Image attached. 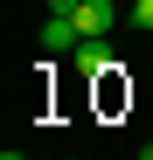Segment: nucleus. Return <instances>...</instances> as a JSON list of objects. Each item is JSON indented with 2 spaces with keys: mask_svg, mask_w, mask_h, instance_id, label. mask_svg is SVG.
<instances>
[{
  "mask_svg": "<svg viewBox=\"0 0 153 160\" xmlns=\"http://www.w3.org/2000/svg\"><path fill=\"white\" fill-rule=\"evenodd\" d=\"M76 42H84L76 14H49L42 21V56H76Z\"/></svg>",
  "mask_w": 153,
  "mask_h": 160,
  "instance_id": "nucleus-1",
  "label": "nucleus"
},
{
  "mask_svg": "<svg viewBox=\"0 0 153 160\" xmlns=\"http://www.w3.org/2000/svg\"><path fill=\"white\" fill-rule=\"evenodd\" d=\"M70 63L84 70V77H111V70H118V56L105 49V35H84V42H76V56H70Z\"/></svg>",
  "mask_w": 153,
  "mask_h": 160,
  "instance_id": "nucleus-2",
  "label": "nucleus"
},
{
  "mask_svg": "<svg viewBox=\"0 0 153 160\" xmlns=\"http://www.w3.org/2000/svg\"><path fill=\"white\" fill-rule=\"evenodd\" d=\"M118 21H125L118 0H84V7H76V28H84V35H111Z\"/></svg>",
  "mask_w": 153,
  "mask_h": 160,
  "instance_id": "nucleus-3",
  "label": "nucleus"
},
{
  "mask_svg": "<svg viewBox=\"0 0 153 160\" xmlns=\"http://www.w3.org/2000/svg\"><path fill=\"white\" fill-rule=\"evenodd\" d=\"M125 21H132V28H153V0H132V14H125Z\"/></svg>",
  "mask_w": 153,
  "mask_h": 160,
  "instance_id": "nucleus-4",
  "label": "nucleus"
},
{
  "mask_svg": "<svg viewBox=\"0 0 153 160\" xmlns=\"http://www.w3.org/2000/svg\"><path fill=\"white\" fill-rule=\"evenodd\" d=\"M76 7H84V0H49V14H76Z\"/></svg>",
  "mask_w": 153,
  "mask_h": 160,
  "instance_id": "nucleus-5",
  "label": "nucleus"
},
{
  "mask_svg": "<svg viewBox=\"0 0 153 160\" xmlns=\"http://www.w3.org/2000/svg\"><path fill=\"white\" fill-rule=\"evenodd\" d=\"M0 160H28V153H14V146H7V153H0Z\"/></svg>",
  "mask_w": 153,
  "mask_h": 160,
  "instance_id": "nucleus-6",
  "label": "nucleus"
}]
</instances>
